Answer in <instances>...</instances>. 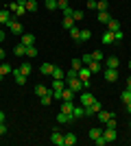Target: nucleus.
<instances>
[{
	"mask_svg": "<svg viewBox=\"0 0 131 146\" xmlns=\"http://www.w3.org/2000/svg\"><path fill=\"white\" fill-rule=\"evenodd\" d=\"M103 76H105L107 83H116V81H118V70H114V68H107L105 72H103Z\"/></svg>",
	"mask_w": 131,
	"mask_h": 146,
	"instance_id": "1",
	"label": "nucleus"
},
{
	"mask_svg": "<svg viewBox=\"0 0 131 146\" xmlns=\"http://www.w3.org/2000/svg\"><path fill=\"white\" fill-rule=\"evenodd\" d=\"M50 142L55 146H66V137H63L59 131H53V133H50Z\"/></svg>",
	"mask_w": 131,
	"mask_h": 146,
	"instance_id": "2",
	"label": "nucleus"
},
{
	"mask_svg": "<svg viewBox=\"0 0 131 146\" xmlns=\"http://www.w3.org/2000/svg\"><path fill=\"white\" fill-rule=\"evenodd\" d=\"M103 137H105L107 142H116L118 140V131H116V129H103Z\"/></svg>",
	"mask_w": 131,
	"mask_h": 146,
	"instance_id": "3",
	"label": "nucleus"
},
{
	"mask_svg": "<svg viewBox=\"0 0 131 146\" xmlns=\"http://www.w3.org/2000/svg\"><path fill=\"white\" fill-rule=\"evenodd\" d=\"M7 26H9V31H11V33H15V35H22V33H24L22 24H20V22H15V20H9V22H7Z\"/></svg>",
	"mask_w": 131,
	"mask_h": 146,
	"instance_id": "4",
	"label": "nucleus"
},
{
	"mask_svg": "<svg viewBox=\"0 0 131 146\" xmlns=\"http://www.w3.org/2000/svg\"><path fill=\"white\" fill-rule=\"evenodd\" d=\"M57 122H59V124H70V122H74V116H72V113L59 111V113H57Z\"/></svg>",
	"mask_w": 131,
	"mask_h": 146,
	"instance_id": "5",
	"label": "nucleus"
},
{
	"mask_svg": "<svg viewBox=\"0 0 131 146\" xmlns=\"http://www.w3.org/2000/svg\"><path fill=\"white\" fill-rule=\"evenodd\" d=\"M79 100H81V105H83V107H87V105H92L94 100H96V98H94V94H90V92H83Z\"/></svg>",
	"mask_w": 131,
	"mask_h": 146,
	"instance_id": "6",
	"label": "nucleus"
},
{
	"mask_svg": "<svg viewBox=\"0 0 131 146\" xmlns=\"http://www.w3.org/2000/svg\"><path fill=\"white\" fill-rule=\"evenodd\" d=\"M105 66H107V68H114V70H118V68H120V59H118L116 55H112V57H107V59H105Z\"/></svg>",
	"mask_w": 131,
	"mask_h": 146,
	"instance_id": "7",
	"label": "nucleus"
},
{
	"mask_svg": "<svg viewBox=\"0 0 131 146\" xmlns=\"http://www.w3.org/2000/svg\"><path fill=\"white\" fill-rule=\"evenodd\" d=\"M63 87H68L63 79H53V85H50V90H53V92H63Z\"/></svg>",
	"mask_w": 131,
	"mask_h": 146,
	"instance_id": "8",
	"label": "nucleus"
},
{
	"mask_svg": "<svg viewBox=\"0 0 131 146\" xmlns=\"http://www.w3.org/2000/svg\"><path fill=\"white\" fill-rule=\"evenodd\" d=\"M100 42L105 44V46H112V44H116V42H114V33H112V31H105V33H103V37H100Z\"/></svg>",
	"mask_w": 131,
	"mask_h": 146,
	"instance_id": "9",
	"label": "nucleus"
},
{
	"mask_svg": "<svg viewBox=\"0 0 131 146\" xmlns=\"http://www.w3.org/2000/svg\"><path fill=\"white\" fill-rule=\"evenodd\" d=\"M24 46H35V35H31V33H22V42Z\"/></svg>",
	"mask_w": 131,
	"mask_h": 146,
	"instance_id": "10",
	"label": "nucleus"
},
{
	"mask_svg": "<svg viewBox=\"0 0 131 146\" xmlns=\"http://www.w3.org/2000/svg\"><path fill=\"white\" fill-rule=\"evenodd\" d=\"M53 68H55V63H42V68H39V72L44 74V76H48V74H53Z\"/></svg>",
	"mask_w": 131,
	"mask_h": 146,
	"instance_id": "11",
	"label": "nucleus"
},
{
	"mask_svg": "<svg viewBox=\"0 0 131 146\" xmlns=\"http://www.w3.org/2000/svg\"><path fill=\"white\" fill-rule=\"evenodd\" d=\"M11 74H13V79H15L18 85H24V83H26V76H24V74H20V70H11Z\"/></svg>",
	"mask_w": 131,
	"mask_h": 146,
	"instance_id": "12",
	"label": "nucleus"
},
{
	"mask_svg": "<svg viewBox=\"0 0 131 146\" xmlns=\"http://www.w3.org/2000/svg\"><path fill=\"white\" fill-rule=\"evenodd\" d=\"M96 20H98L100 24H107V22L112 20V15H109V11H98V15H96Z\"/></svg>",
	"mask_w": 131,
	"mask_h": 146,
	"instance_id": "13",
	"label": "nucleus"
},
{
	"mask_svg": "<svg viewBox=\"0 0 131 146\" xmlns=\"http://www.w3.org/2000/svg\"><path fill=\"white\" fill-rule=\"evenodd\" d=\"M90 76H92V72H90V68H87V66H81V68H79V79H81V81L90 79Z\"/></svg>",
	"mask_w": 131,
	"mask_h": 146,
	"instance_id": "14",
	"label": "nucleus"
},
{
	"mask_svg": "<svg viewBox=\"0 0 131 146\" xmlns=\"http://www.w3.org/2000/svg\"><path fill=\"white\" fill-rule=\"evenodd\" d=\"M50 76H53V79H63V81H66V72H63L59 66L53 68V74H50Z\"/></svg>",
	"mask_w": 131,
	"mask_h": 146,
	"instance_id": "15",
	"label": "nucleus"
},
{
	"mask_svg": "<svg viewBox=\"0 0 131 146\" xmlns=\"http://www.w3.org/2000/svg\"><path fill=\"white\" fill-rule=\"evenodd\" d=\"M107 31H112V33H116V31H120V22L118 20H109V22H107Z\"/></svg>",
	"mask_w": 131,
	"mask_h": 146,
	"instance_id": "16",
	"label": "nucleus"
},
{
	"mask_svg": "<svg viewBox=\"0 0 131 146\" xmlns=\"http://www.w3.org/2000/svg\"><path fill=\"white\" fill-rule=\"evenodd\" d=\"M100 135H103V129H98V127H92V129H90V140H98Z\"/></svg>",
	"mask_w": 131,
	"mask_h": 146,
	"instance_id": "17",
	"label": "nucleus"
},
{
	"mask_svg": "<svg viewBox=\"0 0 131 146\" xmlns=\"http://www.w3.org/2000/svg\"><path fill=\"white\" fill-rule=\"evenodd\" d=\"M74 98V92L70 90V87H63V92H61V100H72Z\"/></svg>",
	"mask_w": 131,
	"mask_h": 146,
	"instance_id": "18",
	"label": "nucleus"
},
{
	"mask_svg": "<svg viewBox=\"0 0 131 146\" xmlns=\"http://www.w3.org/2000/svg\"><path fill=\"white\" fill-rule=\"evenodd\" d=\"M72 116H74V120L83 118V105H74V107H72Z\"/></svg>",
	"mask_w": 131,
	"mask_h": 146,
	"instance_id": "19",
	"label": "nucleus"
},
{
	"mask_svg": "<svg viewBox=\"0 0 131 146\" xmlns=\"http://www.w3.org/2000/svg\"><path fill=\"white\" fill-rule=\"evenodd\" d=\"M9 20H11V11H9V9H2V11H0V22L7 24Z\"/></svg>",
	"mask_w": 131,
	"mask_h": 146,
	"instance_id": "20",
	"label": "nucleus"
},
{
	"mask_svg": "<svg viewBox=\"0 0 131 146\" xmlns=\"http://www.w3.org/2000/svg\"><path fill=\"white\" fill-rule=\"evenodd\" d=\"M96 116H98V122H107L109 118L114 116V113H109V111H103V109H100L98 113H96Z\"/></svg>",
	"mask_w": 131,
	"mask_h": 146,
	"instance_id": "21",
	"label": "nucleus"
},
{
	"mask_svg": "<svg viewBox=\"0 0 131 146\" xmlns=\"http://www.w3.org/2000/svg\"><path fill=\"white\" fill-rule=\"evenodd\" d=\"M48 90H50V87H46V85H35V94H37L39 98L46 96V94H48Z\"/></svg>",
	"mask_w": 131,
	"mask_h": 146,
	"instance_id": "22",
	"label": "nucleus"
},
{
	"mask_svg": "<svg viewBox=\"0 0 131 146\" xmlns=\"http://www.w3.org/2000/svg\"><path fill=\"white\" fill-rule=\"evenodd\" d=\"M63 137H66V146H74L76 144V135L74 133H66Z\"/></svg>",
	"mask_w": 131,
	"mask_h": 146,
	"instance_id": "23",
	"label": "nucleus"
},
{
	"mask_svg": "<svg viewBox=\"0 0 131 146\" xmlns=\"http://www.w3.org/2000/svg\"><path fill=\"white\" fill-rule=\"evenodd\" d=\"M13 55H18V57L26 55V46H24V44H18V46L13 48Z\"/></svg>",
	"mask_w": 131,
	"mask_h": 146,
	"instance_id": "24",
	"label": "nucleus"
},
{
	"mask_svg": "<svg viewBox=\"0 0 131 146\" xmlns=\"http://www.w3.org/2000/svg\"><path fill=\"white\" fill-rule=\"evenodd\" d=\"M72 79H79V70H74V68L66 72V83H68V81H72Z\"/></svg>",
	"mask_w": 131,
	"mask_h": 146,
	"instance_id": "25",
	"label": "nucleus"
},
{
	"mask_svg": "<svg viewBox=\"0 0 131 146\" xmlns=\"http://www.w3.org/2000/svg\"><path fill=\"white\" fill-rule=\"evenodd\" d=\"M11 70H13V68L9 66L7 61H2V63H0V74H5V76H7V74H11Z\"/></svg>",
	"mask_w": 131,
	"mask_h": 146,
	"instance_id": "26",
	"label": "nucleus"
},
{
	"mask_svg": "<svg viewBox=\"0 0 131 146\" xmlns=\"http://www.w3.org/2000/svg\"><path fill=\"white\" fill-rule=\"evenodd\" d=\"M90 37H92V31H90V29H83L81 35H79V42H87Z\"/></svg>",
	"mask_w": 131,
	"mask_h": 146,
	"instance_id": "27",
	"label": "nucleus"
},
{
	"mask_svg": "<svg viewBox=\"0 0 131 146\" xmlns=\"http://www.w3.org/2000/svg\"><path fill=\"white\" fill-rule=\"evenodd\" d=\"M87 68H90V72H92V74H98L100 72V61H92Z\"/></svg>",
	"mask_w": 131,
	"mask_h": 146,
	"instance_id": "28",
	"label": "nucleus"
},
{
	"mask_svg": "<svg viewBox=\"0 0 131 146\" xmlns=\"http://www.w3.org/2000/svg\"><path fill=\"white\" fill-rule=\"evenodd\" d=\"M37 9H39V5H37V2H35V0H26V11H37Z\"/></svg>",
	"mask_w": 131,
	"mask_h": 146,
	"instance_id": "29",
	"label": "nucleus"
},
{
	"mask_svg": "<svg viewBox=\"0 0 131 146\" xmlns=\"http://www.w3.org/2000/svg\"><path fill=\"white\" fill-rule=\"evenodd\" d=\"M18 70H20V74H24V76H29V74H31V63H22V66H20Z\"/></svg>",
	"mask_w": 131,
	"mask_h": 146,
	"instance_id": "30",
	"label": "nucleus"
},
{
	"mask_svg": "<svg viewBox=\"0 0 131 146\" xmlns=\"http://www.w3.org/2000/svg\"><path fill=\"white\" fill-rule=\"evenodd\" d=\"M68 33H70V37H72V39H74V42H79V35H81V31L76 29V26H72V29H70Z\"/></svg>",
	"mask_w": 131,
	"mask_h": 146,
	"instance_id": "31",
	"label": "nucleus"
},
{
	"mask_svg": "<svg viewBox=\"0 0 131 146\" xmlns=\"http://www.w3.org/2000/svg\"><path fill=\"white\" fill-rule=\"evenodd\" d=\"M26 55L33 59V57H37V55H39V50L35 48V46H26Z\"/></svg>",
	"mask_w": 131,
	"mask_h": 146,
	"instance_id": "32",
	"label": "nucleus"
},
{
	"mask_svg": "<svg viewBox=\"0 0 131 146\" xmlns=\"http://www.w3.org/2000/svg\"><path fill=\"white\" fill-rule=\"evenodd\" d=\"M61 24H63V29H66V31H70L72 26H74V20H72V18H63Z\"/></svg>",
	"mask_w": 131,
	"mask_h": 146,
	"instance_id": "33",
	"label": "nucleus"
},
{
	"mask_svg": "<svg viewBox=\"0 0 131 146\" xmlns=\"http://www.w3.org/2000/svg\"><path fill=\"white\" fill-rule=\"evenodd\" d=\"M120 98H122V103H131V90H129V87L120 94Z\"/></svg>",
	"mask_w": 131,
	"mask_h": 146,
	"instance_id": "34",
	"label": "nucleus"
},
{
	"mask_svg": "<svg viewBox=\"0 0 131 146\" xmlns=\"http://www.w3.org/2000/svg\"><path fill=\"white\" fill-rule=\"evenodd\" d=\"M50 103H53V94H50V90H48V94H46V96H42V105L50 107Z\"/></svg>",
	"mask_w": 131,
	"mask_h": 146,
	"instance_id": "35",
	"label": "nucleus"
},
{
	"mask_svg": "<svg viewBox=\"0 0 131 146\" xmlns=\"http://www.w3.org/2000/svg\"><path fill=\"white\" fill-rule=\"evenodd\" d=\"M96 9H98V11H107V9H109L107 0H98V2H96Z\"/></svg>",
	"mask_w": 131,
	"mask_h": 146,
	"instance_id": "36",
	"label": "nucleus"
},
{
	"mask_svg": "<svg viewBox=\"0 0 131 146\" xmlns=\"http://www.w3.org/2000/svg\"><path fill=\"white\" fill-rule=\"evenodd\" d=\"M105 127H107V129H116V127H118V122H116V118L112 116V118H109V120L105 122Z\"/></svg>",
	"mask_w": 131,
	"mask_h": 146,
	"instance_id": "37",
	"label": "nucleus"
},
{
	"mask_svg": "<svg viewBox=\"0 0 131 146\" xmlns=\"http://www.w3.org/2000/svg\"><path fill=\"white\" fill-rule=\"evenodd\" d=\"M81 61H83V66H90V63L94 61V59H92V52H87V55H83V57H81Z\"/></svg>",
	"mask_w": 131,
	"mask_h": 146,
	"instance_id": "38",
	"label": "nucleus"
},
{
	"mask_svg": "<svg viewBox=\"0 0 131 146\" xmlns=\"http://www.w3.org/2000/svg\"><path fill=\"white\" fill-rule=\"evenodd\" d=\"M92 59L94 61H103V59H105V55H103L100 50H94V52H92Z\"/></svg>",
	"mask_w": 131,
	"mask_h": 146,
	"instance_id": "39",
	"label": "nucleus"
},
{
	"mask_svg": "<svg viewBox=\"0 0 131 146\" xmlns=\"http://www.w3.org/2000/svg\"><path fill=\"white\" fill-rule=\"evenodd\" d=\"M122 39H125V35H122V31H116V33H114V42H116V44H120Z\"/></svg>",
	"mask_w": 131,
	"mask_h": 146,
	"instance_id": "40",
	"label": "nucleus"
},
{
	"mask_svg": "<svg viewBox=\"0 0 131 146\" xmlns=\"http://www.w3.org/2000/svg\"><path fill=\"white\" fill-rule=\"evenodd\" d=\"M46 9H48V11H55L57 9V0H46Z\"/></svg>",
	"mask_w": 131,
	"mask_h": 146,
	"instance_id": "41",
	"label": "nucleus"
},
{
	"mask_svg": "<svg viewBox=\"0 0 131 146\" xmlns=\"http://www.w3.org/2000/svg\"><path fill=\"white\" fill-rule=\"evenodd\" d=\"M72 13H74V9H72V7H66V9H63V18H72Z\"/></svg>",
	"mask_w": 131,
	"mask_h": 146,
	"instance_id": "42",
	"label": "nucleus"
},
{
	"mask_svg": "<svg viewBox=\"0 0 131 146\" xmlns=\"http://www.w3.org/2000/svg\"><path fill=\"white\" fill-rule=\"evenodd\" d=\"M66 7H70V5H68V0H57V9H61V11H63Z\"/></svg>",
	"mask_w": 131,
	"mask_h": 146,
	"instance_id": "43",
	"label": "nucleus"
},
{
	"mask_svg": "<svg viewBox=\"0 0 131 146\" xmlns=\"http://www.w3.org/2000/svg\"><path fill=\"white\" fill-rule=\"evenodd\" d=\"M90 107H92V109L96 111V113H98V111H100V100H94V103L90 105Z\"/></svg>",
	"mask_w": 131,
	"mask_h": 146,
	"instance_id": "44",
	"label": "nucleus"
},
{
	"mask_svg": "<svg viewBox=\"0 0 131 146\" xmlns=\"http://www.w3.org/2000/svg\"><path fill=\"white\" fill-rule=\"evenodd\" d=\"M81 66H83V61H81V59H72V68H74V70H79Z\"/></svg>",
	"mask_w": 131,
	"mask_h": 146,
	"instance_id": "45",
	"label": "nucleus"
},
{
	"mask_svg": "<svg viewBox=\"0 0 131 146\" xmlns=\"http://www.w3.org/2000/svg\"><path fill=\"white\" fill-rule=\"evenodd\" d=\"M94 144H96V146H105V144H107V140L103 137V135H100L98 140H94Z\"/></svg>",
	"mask_w": 131,
	"mask_h": 146,
	"instance_id": "46",
	"label": "nucleus"
},
{
	"mask_svg": "<svg viewBox=\"0 0 131 146\" xmlns=\"http://www.w3.org/2000/svg\"><path fill=\"white\" fill-rule=\"evenodd\" d=\"M72 20H74V22H76V20H83V13L81 11H74V13H72Z\"/></svg>",
	"mask_w": 131,
	"mask_h": 146,
	"instance_id": "47",
	"label": "nucleus"
},
{
	"mask_svg": "<svg viewBox=\"0 0 131 146\" xmlns=\"http://www.w3.org/2000/svg\"><path fill=\"white\" fill-rule=\"evenodd\" d=\"M7 131H9L7 124H5V122H0V135H7Z\"/></svg>",
	"mask_w": 131,
	"mask_h": 146,
	"instance_id": "48",
	"label": "nucleus"
},
{
	"mask_svg": "<svg viewBox=\"0 0 131 146\" xmlns=\"http://www.w3.org/2000/svg\"><path fill=\"white\" fill-rule=\"evenodd\" d=\"M87 9H96V0H87Z\"/></svg>",
	"mask_w": 131,
	"mask_h": 146,
	"instance_id": "49",
	"label": "nucleus"
},
{
	"mask_svg": "<svg viewBox=\"0 0 131 146\" xmlns=\"http://www.w3.org/2000/svg\"><path fill=\"white\" fill-rule=\"evenodd\" d=\"M5 37H7V33H5L2 29H0V42H5Z\"/></svg>",
	"mask_w": 131,
	"mask_h": 146,
	"instance_id": "50",
	"label": "nucleus"
},
{
	"mask_svg": "<svg viewBox=\"0 0 131 146\" xmlns=\"http://www.w3.org/2000/svg\"><path fill=\"white\" fill-rule=\"evenodd\" d=\"M5 57H7V52H5L2 48H0V61H5Z\"/></svg>",
	"mask_w": 131,
	"mask_h": 146,
	"instance_id": "51",
	"label": "nucleus"
},
{
	"mask_svg": "<svg viewBox=\"0 0 131 146\" xmlns=\"http://www.w3.org/2000/svg\"><path fill=\"white\" fill-rule=\"evenodd\" d=\"M7 120V113H5V111H0V122H5Z\"/></svg>",
	"mask_w": 131,
	"mask_h": 146,
	"instance_id": "52",
	"label": "nucleus"
},
{
	"mask_svg": "<svg viewBox=\"0 0 131 146\" xmlns=\"http://www.w3.org/2000/svg\"><path fill=\"white\" fill-rule=\"evenodd\" d=\"M127 105V113H131V103H125Z\"/></svg>",
	"mask_w": 131,
	"mask_h": 146,
	"instance_id": "53",
	"label": "nucleus"
},
{
	"mask_svg": "<svg viewBox=\"0 0 131 146\" xmlns=\"http://www.w3.org/2000/svg\"><path fill=\"white\" fill-rule=\"evenodd\" d=\"M127 87H131V76H127Z\"/></svg>",
	"mask_w": 131,
	"mask_h": 146,
	"instance_id": "54",
	"label": "nucleus"
},
{
	"mask_svg": "<svg viewBox=\"0 0 131 146\" xmlns=\"http://www.w3.org/2000/svg\"><path fill=\"white\" fill-rule=\"evenodd\" d=\"M129 70H131V61H129Z\"/></svg>",
	"mask_w": 131,
	"mask_h": 146,
	"instance_id": "55",
	"label": "nucleus"
},
{
	"mask_svg": "<svg viewBox=\"0 0 131 146\" xmlns=\"http://www.w3.org/2000/svg\"><path fill=\"white\" fill-rule=\"evenodd\" d=\"M129 127H131V120H129Z\"/></svg>",
	"mask_w": 131,
	"mask_h": 146,
	"instance_id": "56",
	"label": "nucleus"
},
{
	"mask_svg": "<svg viewBox=\"0 0 131 146\" xmlns=\"http://www.w3.org/2000/svg\"><path fill=\"white\" fill-rule=\"evenodd\" d=\"M129 90H131V87H129Z\"/></svg>",
	"mask_w": 131,
	"mask_h": 146,
	"instance_id": "57",
	"label": "nucleus"
}]
</instances>
